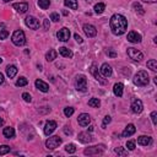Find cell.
Wrapping results in <instances>:
<instances>
[{"mask_svg":"<svg viewBox=\"0 0 157 157\" xmlns=\"http://www.w3.org/2000/svg\"><path fill=\"white\" fill-rule=\"evenodd\" d=\"M147 68L151 69L152 71H157V61L155 59H150L147 61Z\"/></svg>","mask_w":157,"mask_h":157,"instance_id":"cell-31","label":"cell"},{"mask_svg":"<svg viewBox=\"0 0 157 157\" xmlns=\"http://www.w3.org/2000/svg\"><path fill=\"white\" fill-rule=\"evenodd\" d=\"M22 98H23V101H25V102H27V103H30V102L32 101V97H31V95H30V93H27V92L22 93Z\"/></svg>","mask_w":157,"mask_h":157,"instance_id":"cell-38","label":"cell"},{"mask_svg":"<svg viewBox=\"0 0 157 157\" xmlns=\"http://www.w3.org/2000/svg\"><path fill=\"white\" fill-rule=\"evenodd\" d=\"M28 84V81L26 77H20L17 81H16V86H19V87H22V86H26Z\"/></svg>","mask_w":157,"mask_h":157,"instance_id":"cell-32","label":"cell"},{"mask_svg":"<svg viewBox=\"0 0 157 157\" xmlns=\"http://www.w3.org/2000/svg\"><path fill=\"white\" fill-rule=\"evenodd\" d=\"M44 28L49 30V20H44Z\"/></svg>","mask_w":157,"mask_h":157,"instance_id":"cell-48","label":"cell"},{"mask_svg":"<svg viewBox=\"0 0 157 157\" xmlns=\"http://www.w3.org/2000/svg\"><path fill=\"white\" fill-rule=\"evenodd\" d=\"M4 3H9V1H11V0H3Z\"/></svg>","mask_w":157,"mask_h":157,"instance_id":"cell-52","label":"cell"},{"mask_svg":"<svg viewBox=\"0 0 157 157\" xmlns=\"http://www.w3.org/2000/svg\"><path fill=\"white\" fill-rule=\"evenodd\" d=\"M56 55H58L56 51H54V49H49V52L46 54V59H47V61H53L54 59H56Z\"/></svg>","mask_w":157,"mask_h":157,"instance_id":"cell-26","label":"cell"},{"mask_svg":"<svg viewBox=\"0 0 157 157\" xmlns=\"http://www.w3.org/2000/svg\"><path fill=\"white\" fill-rule=\"evenodd\" d=\"M127 147H128V150H130V151L135 150V143L134 141H128L127 143Z\"/></svg>","mask_w":157,"mask_h":157,"instance_id":"cell-41","label":"cell"},{"mask_svg":"<svg viewBox=\"0 0 157 157\" xmlns=\"http://www.w3.org/2000/svg\"><path fill=\"white\" fill-rule=\"evenodd\" d=\"M10 152V147L7 145H1L0 146V155H6Z\"/></svg>","mask_w":157,"mask_h":157,"instance_id":"cell-37","label":"cell"},{"mask_svg":"<svg viewBox=\"0 0 157 157\" xmlns=\"http://www.w3.org/2000/svg\"><path fill=\"white\" fill-rule=\"evenodd\" d=\"M35 85H36V87H37L39 91H42V92H48V91H49L48 84H46V82L42 81V80H36Z\"/></svg>","mask_w":157,"mask_h":157,"instance_id":"cell-21","label":"cell"},{"mask_svg":"<svg viewBox=\"0 0 157 157\" xmlns=\"http://www.w3.org/2000/svg\"><path fill=\"white\" fill-rule=\"evenodd\" d=\"M88 130L90 131H93V127H88Z\"/></svg>","mask_w":157,"mask_h":157,"instance_id":"cell-51","label":"cell"},{"mask_svg":"<svg viewBox=\"0 0 157 157\" xmlns=\"http://www.w3.org/2000/svg\"><path fill=\"white\" fill-rule=\"evenodd\" d=\"M3 63V59H1V58H0V64H1Z\"/></svg>","mask_w":157,"mask_h":157,"instance_id":"cell-53","label":"cell"},{"mask_svg":"<svg viewBox=\"0 0 157 157\" xmlns=\"http://www.w3.org/2000/svg\"><path fill=\"white\" fill-rule=\"evenodd\" d=\"M90 71H91V74L95 76V79L100 82V84H102V85H104L106 84V81L102 79V75L100 72H98V68H97V65L96 64H92L91 65V68H90Z\"/></svg>","mask_w":157,"mask_h":157,"instance_id":"cell-11","label":"cell"},{"mask_svg":"<svg viewBox=\"0 0 157 157\" xmlns=\"http://www.w3.org/2000/svg\"><path fill=\"white\" fill-rule=\"evenodd\" d=\"M141 39H143L141 35L137 33V32H135V31H131L128 33V41L130 43H140Z\"/></svg>","mask_w":157,"mask_h":157,"instance_id":"cell-12","label":"cell"},{"mask_svg":"<svg viewBox=\"0 0 157 157\" xmlns=\"http://www.w3.org/2000/svg\"><path fill=\"white\" fill-rule=\"evenodd\" d=\"M143 109H144V104L140 100H135L133 103H131V111H133V113L139 114V113L143 112Z\"/></svg>","mask_w":157,"mask_h":157,"instance_id":"cell-17","label":"cell"},{"mask_svg":"<svg viewBox=\"0 0 157 157\" xmlns=\"http://www.w3.org/2000/svg\"><path fill=\"white\" fill-rule=\"evenodd\" d=\"M64 131H65V134H68V135H71V134H72V131H71L70 129H68V127H65Z\"/></svg>","mask_w":157,"mask_h":157,"instance_id":"cell-47","label":"cell"},{"mask_svg":"<svg viewBox=\"0 0 157 157\" xmlns=\"http://www.w3.org/2000/svg\"><path fill=\"white\" fill-rule=\"evenodd\" d=\"M134 81V84L136 86H140V87H143V86H146L148 85V82H150V77H148V74L144 70H140L135 74V76L133 79Z\"/></svg>","mask_w":157,"mask_h":157,"instance_id":"cell-2","label":"cell"},{"mask_svg":"<svg viewBox=\"0 0 157 157\" xmlns=\"http://www.w3.org/2000/svg\"><path fill=\"white\" fill-rule=\"evenodd\" d=\"M14 9L19 14H25L28 10V5L26 3H16V4H14Z\"/></svg>","mask_w":157,"mask_h":157,"instance_id":"cell-19","label":"cell"},{"mask_svg":"<svg viewBox=\"0 0 157 157\" xmlns=\"http://www.w3.org/2000/svg\"><path fill=\"white\" fill-rule=\"evenodd\" d=\"M103 151H104V145H98V146H91V147L86 148V150L84 151V153L88 155V156H91V155H101V153H103Z\"/></svg>","mask_w":157,"mask_h":157,"instance_id":"cell-7","label":"cell"},{"mask_svg":"<svg viewBox=\"0 0 157 157\" xmlns=\"http://www.w3.org/2000/svg\"><path fill=\"white\" fill-rule=\"evenodd\" d=\"M77 139H79V141L82 143V144H90L93 140L92 135L88 134V133H85V131H84V133H80L79 136H77Z\"/></svg>","mask_w":157,"mask_h":157,"instance_id":"cell-18","label":"cell"},{"mask_svg":"<svg viewBox=\"0 0 157 157\" xmlns=\"http://www.w3.org/2000/svg\"><path fill=\"white\" fill-rule=\"evenodd\" d=\"M123 91H124V85L118 82V84H115L114 87H113V92L117 97H122L123 96Z\"/></svg>","mask_w":157,"mask_h":157,"instance_id":"cell-22","label":"cell"},{"mask_svg":"<svg viewBox=\"0 0 157 157\" xmlns=\"http://www.w3.org/2000/svg\"><path fill=\"white\" fill-rule=\"evenodd\" d=\"M133 7H134V10L137 12V14H140V15H143L145 11H144V9H143V6L140 5L139 3H134L133 4Z\"/></svg>","mask_w":157,"mask_h":157,"instance_id":"cell-33","label":"cell"},{"mask_svg":"<svg viewBox=\"0 0 157 157\" xmlns=\"http://www.w3.org/2000/svg\"><path fill=\"white\" fill-rule=\"evenodd\" d=\"M51 20H53L54 22H58V21L60 20L59 14H56V12H52V14H51Z\"/></svg>","mask_w":157,"mask_h":157,"instance_id":"cell-39","label":"cell"},{"mask_svg":"<svg viewBox=\"0 0 157 157\" xmlns=\"http://www.w3.org/2000/svg\"><path fill=\"white\" fill-rule=\"evenodd\" d=\"M109 27L112 33L115 36H122L127 32L128 30V21L120 14H115L113 15L111 20H109Z\"/></svg>","mask_w":157,"mask_h":157,"instance_id":"cell-1","label":"cell"},{"mask_svg":"<svg viewBox=\"0 0 157 157\" xmlns=\"http://www.w3.org/2000/svg\"><path fill=\"white\" fill-rule=\"evenodd\" d=\"M16 74H17V68H16L15 65H7V68H6V75L9 76L10 79H12V77L16 76Z\"/></svg>","mask_w":157,"mask_h":157,"instance_id":"cell-23","label":"cell"},{"mask_svg":"<svg viewBox=\"0 0 157 157\" xmlns=\"http://www.w3.org/2000/svg\"><path fill=\"white\" fill-rule=\"evenodd\" d=\"M74 112H75V109L72 108V107H67V108L64 109V114H65V117H71V115L74 114Z\"/></svg>","mask_w":157,"mask_h":157,"instance_id":"cell-36","label":"cell"},{"mask_svg":"<svg viewBox=\"0 0 157 157\" xmlns=\"http://www.w3.org/2000/svg\"><path fill=\"white\" fill-rule=\"evenodd\" d=\"M11 41H12V43H14L15 46H17V47L23 46L25 43H26V36H25V32L21 31V30L15 31L14 33H12Z\"/></svg>","mask_w":157,"mask_h":157,"instance_id":"cell-3","label":"cell"},{"mask_svg":"<svg viewBox=\"0 0 157 157\" xmlns=\"http://www.w3.org/2000/svg\"><path fill=\"white\" fill-rule=\"evenodd\" d=\"M4 81H5V79H4V74L0 72V85H3V84H4Z\"/></svg>","mask_w":157,"mask_h":157,"instance_id":"cell-46","label":"cell"},{"mask_svg":"<svg viewBox=\"0 0 157 157\" xmlns=\"http://www.w3.org/2000/svg\"><path fill=\"white\" fill-rule=\"evenodd\" d=\"M25 23H26V26L31 30H38L39 28V21L35 17V16H27V17L25 19Z\"/></svg>","mask_w":157,"mask_h":157,"instance_id":"cell-8","label":"cell"},{"mask_svg":"<svg viewBox=\"0 0 157 157\" xmlns=\"http://www.w3.org/2000/svg\"><path fill=\"white\" fill-rule=\"evenodd\" d=\"M3 134H4V136L7 137V139H12V137H15V130H14V128H11V127H7V128H4Z\"/></svg>","mask_w":157,"mask_h":157,"instance_id":"cell-25","label":"cell"},{"mask_svg":"<svg viewBox=\"0 0 157 157\" xmlns=\"http://www.w3.org/2000/svg\"><path fill=\"white\" fill-rule=\"evenodd\" d=\"M55 129H56V123H55L54 120H49V122L46 123V127H44V134H46L47 136H49Z\"/></svg>","mask_w":157,"mask_h":157,"instance_id":"cell-15","label":"cell"},{"mask_svg":"<svg viewBox=\"0 0 157 157\" xmlns=\"http://www.w3.org/2000/svg\"><path fill=\"white\" fill-rule=\"evenodd\" d=\"M107 54H108L111 58H115V56H117V53H115L114 51H112V49H108V51H107Z\"/></svg>","mask_w":157,"mask_h":157,"instance_id":"cell-44","label":"cell"},{"mask_svg":"<svg viewBox=\"0 0 157 157\" xmlns=\"http://www.w3.org/2000/svg\"><path fill=\"white\" fill-rule=\"evenodd\" d=\"M88 106L90 107H93V108H100V106H101V101L98 100V98H91V100L88 101Z\"/></svg>","mask_w":157,"mask_h":157,"instance_id":"cell-28","label":"cell"},{"mask_svg":"<svg viewBox=\"0 0 157 157\" xmlns=\"http://www.w3.org/2000/svg\"><path fill=\"white\" fill-rule=\"evenodd\" d=\"M64 5L68 6L69 9L76 10V9H77V0H65V1H64Z\"/></svg>","mask_w":157,"mask_h":157,"instance_id":"cell-27","label":"cell"},{"mask_svg":"<svg viewBox=\"0 0 157 157\" xmlns=\"http://www.w3.org/2000/svg\"><path fill=\"white\" fill-rule=\"evenodd\" d=\"M75 86L77 91H81V92H86L87 91V79L85 75H79L76 77V82Z\"/></svg>","mask_w":157,"mask_h":157,"instance_id":"cell-4","label":"cell"},{"mask_svg":"<svg viewBox=\"0 0 157 157\" xmlns=\"http://www.w3.org/2000/svg\"><path fill=\"white\" fill-rule=\"evenodd\" d=\"M100 74L103 76V77H111L112 76V74H113V70H112V67L109 64H102L101 65V69H100Z\"/></svg>","mask_w":157,"mask_h":157,"instance_id":"cell-10","label":"cell"},{"mask_svg":"<svg viewBox=\"0 0 157 157\" xmlns=\"http://www.w3.org/2000/svg\"><path fill=\"white\" fill-rule=\"evenodd\" d=\"M114 152L118 153L119 156H127V155H128V151L124 150L123 147H115V148H114Z\"/></svg>","mask_w":157,"mask_h":157,"instance_id":"cell-35","label":"cell"},{"mask_svg":"<svg viewBox=\"0 0 157 157\" xmlns=\"http://www.w3.org/2000/svg\"><path fill=\"white\" fill-rule=\"evenodd\" d=\"M135 131H136V128H135L134 124H128V125L125 127V129H124V131L122 133V136L123 137H129L131 135H134Z\"/></svg>","mask_w":157,"mask_h":157,"instance_id":"cell-16","label":"cell"},{"mask_svg":"<svg viewBox=\"0 0 157 157\" xmlns=\"http://www.w3.org/2000/svg\"><path fill=\"white\" fill-rule=\"evenodd\" d=\"M65 151L69 152V153H74L76 151V146L74 144H68L67 146H65Z\"/></svg>","mask_w":157,"mask_h":157,"instance_id":"cell-34","label":"cell"},{"mask_svg":"<svg viewBox=\"0 0 157 157\" xmlns=\"http://www.w3.org/2000/svg\"><path fill=\"white\" fill-rule=\"evenodd\" d=\"M3 124H4V119H3L1 117H0V127H1V125H3Z\"/></svg>","mask_w":157,"mask_h":157,"instance_id":"cell-50","label":"cell"},{"mask_svg":"<svg viewBox=\"0 0 157 157\" xmlns=\"http://www.w3.org/2000/svg\"><path fill=\"white\" fill-rule=\"evenodd\" d=\"M137 144L141 145V146H147V145H151L152 144V137L151 136H146V135H143L137 137Z\"/></svg>","mask_w":157,"mask_h":157,"instance_id":"cell-20","label":"cell"},{"mask_svg":"<svg viewBox=\"0 0 157 157\" xmlns=\"http://www.w3.org/2000/svg\"><path fill=\"white\" fill-rule=\"evenodd\" d=\"M151 119H152L153 125H156V124H157V113L156 112H152L151 113Z\"/></svg>","mask_w":157,"mask_h":157,"instance_id":"cell-43","label":"cell"},{"mask_svg":"<svg viewBox=\"0 0 157 157\" xmlns=\"http://www.w3.org/2000/svg\"><path fill=\"white\" fill-rule=\"evenodd\" d=\"M111 120H112V118L109 117V115H106L104 119H103V123H102V128H106V125H107V124H109Z\"/></svg>","mask_w":157,"mask_h":157,"instance_id":"cell-40","label":"cell"},{"mask_svg":"<svg viewBox=\"0 0 157 157\" xmlns=\"http://www.w3.org/2000/svg\"><path fill=\"white\" fill-rule=\"evenodd\" d=\"M59 54L63 55L64 58H72V55H74V53L70 51L69 48H67V47H61V48H59Z\"/></svg>","mask_w":157,"mask_h":157,"instance_id":"cell-24","label":"cell"},{"mask_svg":"<svg viewBox=\"0 0 157 157\" xmlns=\"http://www.w3.org/2000/svg\"><path fill=\"white\" fill-rule=\"evenodd\" d=\"M61 141L63 140L59 136H52L46 141V147L48 148V150H54V148H56L61 144Z\"/></svg>","mask_w":157,"mask_h":157,"instance_id":"cell-5","label":"cell"},{"mask_svg":"<svg viewBox=\"0 0 157 157\" xmlns=\"http://www.w3.org/2000/svg\"><path fill=\"white\" fill-rule=\"evenodd\" d=\"M56 37L59 41H61V42H67V41H69V38H70V30L67 27H63L61 30H59L56 32Z\"/></svg>","mask_w":157,"mask_h":157,"instance_id":"cell-9","label":"cell"},{"mask_svg":"<svg viewBox=\"0 0 157 157\" xmlns=\"http://www.w3.org/2000/svg\"><path fill=\"white\" fill-rule=\"evenodd\" d=\"M37 4H38V6L41 7V9L46 10L49 7V5H51V0H38Z\"/></svg>","mask_w":157,"mask_h":157,"instance_id":"cell-29","label":"cell"},{"mask_svg":"<svg viewBox=\"0 0 157 157\" xmlns=\"http://www.w3.org/2000/svg\"><path fill=\"white\" fill-rule=\"evenodd\" d=\"M127 53H128L130 59H133L135 61H140V60L144 59V54L140 51H137V49H135V48H128Z\"/></svg>","mask_w":157,"mask_h":157,"instance_id":"cell-6","label":"cell"},{"mask_svg":"<svg viewBox=\"0 0 157 157\" xmlns=\"http://www.w3.org/2000/svg\"><path fill=\"white\" fill-rule=\"evenodd\" d=\"M143 1H144V3H152V4H153V3L157 1V0H143Z\"/></svg>","mask_w":157,"mask_h":157,"instance_id":"cell-49","label":"cell"},{"mask_svg":"<svg viewBox=\"0 0 157 157\" xmlns=\"http://www.w3.org/2000/svg\"><path fill=\"white\" fill-rule=\"evenodd\" d=\"M104 9H106V5L103 4V3H98V4H96L95 5V12L96 14H102L103 11H104Z\"/></svg>","mask_w":157,"mask_h":157,"instance_id":"cell-30","label":"cell"},{"mask_svg":"<svg viewBox=\"0 0 157 157\" xmlns=\"http://www.w3.org/2000/svg\"><path fill=\"white\" fill-rule=\"evenodd\" d=\"M84 32H85V35L87 37H95L97 35V30L95 26H92V25H90V23H86L84 25Z\"/></svg>","mask_w":157,"mask_h":157,"instance_id":"cell-13","label":"cell"},{"mask_svg":"<svg viewBox=\"0 0 157 157\" xmlns=\"http://www.w3.org/2000/svg\"><path fill=\"white\" fill-rule=\"evenodd\" d=\"M77 122L81 127H87L88 124L91 123V117H90V114L87 113H81L79 115V118H77Z\"/></svg>","mask_w":157,"mask_h":157,"instance_id":"cell-14","label":"cell"},{"mask_svg":"<svg viewBox=\"0 0 157 157\" xmlns=\"http://www.w3.org/2000/svg\"><path fill=\"white\" fill-rule=\"evenodd\" d=\"M74 37H75V39H76V42H77V43H82V38H81L77 33H76L75 36H74Z\"/></svg>","mask_w":157,"mask_h":157,"instance_id":"cell-45","label":"cell"},{"mask_svg":"<svg viewBox=\"0 0 157 157\" xmlns=\"http://www.w3.org/2000/svg\"><path fill=\"white\" fill-rule=\"evenodd\" d=\"M7 36H9V32H7L6 30L0 31V39H5Z\"/></svg>","mask_w":157,"mask_h":157,"instance_id":"cell-42","label":"cell"}]
</instances>
